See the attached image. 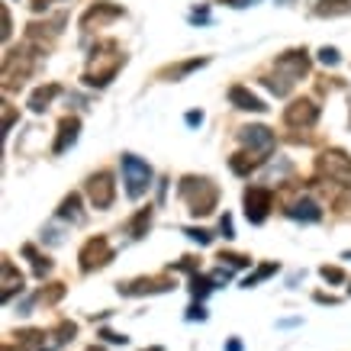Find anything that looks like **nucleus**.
Masks as SVG:
<instances>
[{
  "label": "nucleus",
  "instance_id": "nucleus-26",
  "mask_svg": "<svg viewBox=\"0 0 351 351\" xmlns=\"http://www.w3.org/2000/svg\"><path fill=\"white\" fill-rule=\"evenodd\" d=\"M219 261H229V267H248L252 265V258H245V255H235V252H223V255H219Z\"/></svg>",
  "mask_w": 351,
  "mask_h": 351
},
{
  "label": "nucleus",
  "instance_id": "nucleus-5",
  "mask_svg": "<svg viewBox=\"0 0 351 351\" xmlns=\"http://www.w3.org/2000/svg\"><path fill=\"white\" fill-rule=\"evenodd\" d=\"M77 261H81V271L104 267V265H110V261H113V248H110V242L104 239V235H97V239H90V242L81 248Z\"/></svg>",
  "mask_w": 351,
  "mask_h": 351
},
{
  "label": "nucleus",
  "instance_id": "nucleus-42",
  "mask_svg": "<svg viewBox=\"0 0 351 351\" xmlns=\"http://www.w3.org/2000/svg\"><path fill=\"white\" fill-rule=\"evenodd\" d=\"M226 351H242V341H239V339H232V341H229V345H226Z\"/></svg>",
  "mask_w": 351,
  "mask_h": 351
},
{
  "label": "nucleus",
  "instance_id": "nucleus-11",
  "mask_svg": "<svg viewBox=\"0 0 351 351\" xmlns=\"http://www.w3.org/2000/svg\"><path fill=\"white\" fill-rule=\"evenodd\" d=\"M277 71H287L290 81H297V77H303L309 71V55L303 52V49L280 55V58H277Z\"/></svg>",
  "mask_w": 351,
  "mask_h": 351
},
{
  "label": "nucleus",
  "instance_id": "nucleus-14",
  "mask_svg": "<svg viewBox=\"0 0 351 351\" xmlns=\"http://www.w3.org/2000/svg\"><path fill=\"white\" fill-rule=\"evenodd\" d=\"M58 219H64V223H75V226L84 223V210H81V193H68V197H64L62 206H58Z\"/></svg>",
  "mask_w": 351,
  "mask_h": 351
},
{
  "label": "nucleus",
  "instance_id": "nucleus-6",
  "mask_svg": "<svg viewBox=\"0 0 351 351\" xmlns=\"http://www.w3.org/2000/svg\"><path fill=\"white\" fill-rule=\"evenodd\" d=\"M316 119H319V107L313 100H293L284 110V123L290 129H309V126H316Z\"/></svg>",
  "mask_w": 351,
  "mask_h": 351
},
{
  "label": "nucleus",
  "instance_id": "nucleus-3",
  "mask_svg": "<svg viewBox=\"0 0 351 351\" xmlns=\"http://www.w3.org/2000/svg\"><path fill=\"white\" fill-rule=\"evenodd\" d=\"M87 197L94 203L97 210H110L113 206V197H117V184H113V174L110 171H97L87 178Z\"/></svg>",
  "mask_w": 351,
  "mask_h": 351
},
{
  "label": "nucleus",
  "instance_id": "nucleus-28",
  "mask_svg": "<svg viewBox=\"0 0 351 351\" xmlns=\"http://www.w3.org/2000/svg\"><path fill=\"white\" fill-rule=\"evenodd\" d=\"M39 297H43L45 303H58V300L64 297V284H52V287H49V290H43Z\"/></svg>",
  "mask_w": 351,
  "mask_h": 351
},
{
  "label": "nucleus",
  "instance_id": "nucleus-23",
  "mask_svg": "<svg viewBox=\"0 0 351 351\" xmlns=\"http://www.w3.org/2000/svg\"><path fill=\"white\" fill-rule=\"evenodd\" d=\"M351 10V0H319L316 3V16H341Z\"/></svg>",
  "mask_w": 351,
  "mask_h": 351
},
{
  "label": "nucleus",
  "instance_id": "nucleus-35",
  "mask_svg": "<svg viewBox=\"0 0 351 351\" xmlns=\"http://www.w3.org/2000/svg\"><path fill=\"white\" fill-rule=\"evenodd\" d=\"M191 23H210V10L200 7V10H191Z\"/></svg>",
  "mask_w": 351,
  "mask_h": 351
},
{
  "label": "nucleus",
  "instance_id": "nucleus-31",
  "mask_svg": "<svg viewBox=\"0 0 351 351\" xmlns=\"http://www.w3.org/2000/svg\"><path fill=\"white\" fill-rule=\"evenodd\" d=\"M210 277H213V280H216V287H219V284H226V280H232V267H216V271H213V274H210Z\"/></svg>",
  "mask_w": 351,
  "mask_h": 351
},
{
  "label": "nucleus",
  "instance_id": "nucleus-22",
  "mask_svg": "<svg viewBox=\"0 0 351 351\" xmlns=\"http://www.w3.org/2000/svg\"><path fill=\"white\" fill-rule=\"evenodd\" d=\"M216 290V280L213 277H203V274H191V293L193 300H206L210 293Z\"/></svg>",
  "mask_w": 351,
  "mask_h": 351
},
{
  "label": "nucleus",
  "instance_id": "nucleus-15",
  "mask_svg": "<svg viewBox=\"0 0 351 351\" xmlns=\"http://www.w3.org/2000/svg\"><path fill=\"white\" fill-rule=\"evenodd\" d=\"M117 16H123V10L119 7H110V3H97V7H90V10L81 16V29H90V23H104V20H117Z\"/></svg>",
  "mask_w": 351,
  "mask_h": 351
},
{
  "label": "nucleus",
  "instance_id": "nucleus-27",
  "mask_svg": "<svg viewBox=\"0 0 351 351\" xmlns=\"http://www.w3.org/2000/svg\"><path fill=\"white\" fill-rule=\"evenodd\" d=\"M319 274H322V280H329V284H345V271H341V267H329V265H326Z\"/></svg>",
  "mask_w": 351,
  "mask_h": 351
},
{
  "label": "nucleus",
  "instance_id": "nucleus-2",
  "mask_svg": "<svg viewBox=\"0 0 351 351\" xmlns=\"http://www.w3.org/2000/svg\"><path fill=\"white\" fill-rule=\"evenodd\" d=\"M119 168H123V181H126V193L129 200H138V197H145L152 187V165L149 161H142L138 155L126 152L123 158H119Z\"/></svg>",
  "mask_w": 351,
  "mask_h": 351
},
{
  "label": "nucleus",
  "instance_id": "nucleus-21",
  "mask_svg": "<svg viewBox=\"0 0 351 351\" xmlns=\"http://www.w3.org/2000/svg\"><path fill=\"white\" fill-rule=\"evenodd\" d=\"M152 226V206H145V210H138L132 219H129V226H126V232L132 235V239H142L145 235V229Z\"/></svg>",
  "mask_w": 351,
  "mask_h": 351
},
{
  "label": "nucleus",
  "instance_id": "nucleus-43",
  "mask_svg": "<svg viewBox=\"0 0 351 351\" xmlns=\"http://www.w3.org/2000/svg\"><path fill=\"white\" fill-rule=\"evenodd\" d=\"M341 258H345V261H351V252H345V255H341Z\"/></svg>",
  "mask_w": 351,
  "mask_h": 351
},
{
  "label": "nucleus",
  "instance_id": "nucleus-9",
  "mask_svg": "<svg viewBox=\"0 0 351 351\" xmlns=\"http://www.w3.org/2000/svg\"><path fill=\"white\" fill-rule=\"evenodd\" d=\"M322 171L329 174V181H335V184H341V187H348L351 191V158L348 155L329 152V155L322 158Z\"/></svg>",
  "mask_w": 351,
  "mask_h": 351
},
{
  "label": "nucleus",
  "instance_id": "nucleus-16",
  "mask_svg": "<svg viewBox=\"0 0 351 351\" xmlns=\"http://www.w3.org/2000/svg\"><path fill=\"white\" fill-rule=\"evenodd\" d=\"M58 94H62V87H58V84L36 87V90H32V97H29V110H32V113H43V110L49 107V104H52Z\"/></svg>",
  "mask_w": 351,
  "mask_h": 351
},
{
  "label": "nucleus",
  "instance_id": "nucleus-1",
  "mask_svg": "<svg viewBox=\"0 0 351 351\" xmlns=\"http://www.w3.org/2000/svg\"><path fill=\"white\" fill-rule=\"evenodd\" d=\"M178 193H181V200L187 203V210L193 216H210L216 210V203H219V191H216V184L210 178H181L178 184Z\"/></svg>",
  "mask_w": 351,
  "mask_h": 351
},
{
  "label": "nucleus",
  "instance_id": "nucleus-8",
  "mask_svg": "<svg viewBox=\"0 0 351 351\" xmlns=\"http://www.w3.org/2000/svg\"><path fill=\"white\" fill-rule=\"evenodd\" d=\"M239 138H242L245 149L255 152V155H267V152L274 149V132L267 126H245L239 132Z\"/></svg>",
  "mask_w": 351,
  "mask_h": 351
},
{
  "label": "nucleus",
  "instance_id": "nucleus-38",
  "mask_svg": "<svg viewBox=\"0 0 351 351\" xmlns=\"http://www.w3.org/2000/svg\"><path fill=\"white\" fill-rule=\"evenodd\" d=\"M223 3H229V7H235V10H242V7H252L255 0H223Z\"/></svg>",
  "mask_w": 351,
  "mask_h": 351
},
{
  "label": "nucleus",
  "instance_id": "nucleus-17",
  "mask_svg": "<svg viewBox=\"0 0 351 351\" xmlns=\"http://www.w3.org/2000/svg\"><path fill=\"white\" fill-rule=\"evenodd\" d=\"M258 165H261V158H255V152H239V155L229 158V168H232V174H239V178L252 174Z\"/></svg>",
  "mask_w": 351,
  "mask_h": 351
},
{
  "label": "nucleus",
  "instance_id": "nucleus-37",
  "mask_svg": "<svg viewBox=\"0 0 351 351\" xmlns=\"http://www.w3.org/2000/svg\"><path fill=\"white\" fill-rule=\"evenodd\" d=\"M52 3H55V0H32V10H36V13H43V10H49Z\"/></svg>",
  "mask_w": 351,
  "mask_h": 351
},
{
  "label": "nucleus",
  "instance_id": "nucleus-41",
  "mask_svg": "<svg viewBox=\"0 0 351 351\" xmlns=\"http://www.w3.org/2000/svg\"><path fill=\"white\" fill-rule=\"evenodd\" d=\"M316 303H329V306H335L339 300H335V297H326V293H316Z\"/></svg>",
  "mask_w": 351,
  "mask_h": 351
},
{
  "label": "nucleus",
  "instance_id": "nucleus-29",
  "mask_svg": "<svg viewBox=\"0 0 351 351\" xmlns=\"http://www.w3.org/2000/svg\"><path fill=\"white\" fill-rule=\"evenodd\" d=\"M184 235H187V239H193V242H200V245L213 242V232H206V229H184Z\"/></svg>",
  "mask_w": 351,
  "mask_h": 351
},
{
  "label": "nucleus",
  "instance_id": "nucleus-47",
  "mask_svg": "<svg viewBox=\"0 0 351 351\" xmlns=\"http://www.w3.org/2000/svg\"><path fill=\"white\" fill-rule=\"evenodd\" d=\"M348 293H351V287H348Z\"/></svg>",
  "mask_w": 351,
  "mask_h": 351
},
{
  "label": "nucleus",
  "instance_id": "nucleus-45",
  "mask_svg": "<svg viewBox=\"0 0 351 351\" xmlns=\"http://www.w3.org/2000/svg\"><path fill=\"white\" fill-rule=\"evenodd\" d=\"M87 351H104V348H97V345H94V348H87Z\"/></svg>",
  "mask_w": 351,
  "mask_h": 351
},
{
  "label": "nucleus",
  "instance_id": "nucleus-13",
  "mask_svg": "<svg viewBox=\"0 0 351 351\" xmlns=\"http://www.w3.org/2000/svg\"><path fill=\"white\" fill-rule=\"evenodd\" d=\"M287 216H290V219H300V223H319V219H322V206L316 200L303 197V200L290 203V206H287Z\"/></svg>",
  "mask_w": 351,
  "mask_h": 351
},
{
  "label": "nucleus",
  "instance_id": "nucleus-20",
  "mask_svg": "<svg viewBox=\"0 0 351 351\" xmlns=\"http://www.w3.org/2000/svg\"><path fill=\"white\" fill-rule=\"evenodd\" d=\"M206 62H210V58H191V62H184V64H171V68H165V71H161V77H174V81H181V77H187L191 71L203 68Z\"/></svg>",
  "mask_w": 351,
  "mask_h": 351
},
{
  "label": "nucleus",
  "instance_id": "nucleus-34",
  "mask_svg": "<svg viewBox=\"0 0 351 351\" xmlns=\"http://www.w3.org/2000/svg\"><path fill=\"white\" fill-rule=\"evenodd\" d=\"M219 232H223L226 239H235V229H232V219H229V216H223V219H219Z\"/></svg>",
  "mask_w": 351,
  "mask_h": 351
},
{
  "label": "nucleus",
  "instance_id": "nucleus-12",
  "mask_svg": "<svg viewBox=\"0 0 351 351\" xmlns=\"http://www.w3.org/2000/svg\"><path fill=\"white\" fill-rule=\"evenodd\" d=\"M77 136H81V119H77V117H64L62 126H58V138H55L52 152H55V155H64V152L77 142Z\"/></svg>",
  "mask_w": 351,
  "mask_h": 351
},
{
  "label": "nucleus",
  "instance_id": "nucleus-24",
  "mask_svg": "<svg viewBox=\"0 0 351 351\" xmlns=\"http://www.w3.org/2000/svg\"><path fill=\"white\" fill-rule=\"evenodd\" d=\"M271 274H277V261H267V265H261V267H258L255 274H248V277H245V284H242V287H245V290L258 287V284H261V280H267V277H271Z\"/></svg>",
  "mask_w": 351,
  "mask_h": 351
},
{
  "label": "nucleus",
  "instance_id": "nucleus-19",
  "mask_svg": "<svg viewBox=\"0 0 351 351\" xmlns=\"http://www.w3.org/2000/svg\"><path fill=\"white\" fill-rule=\"evenodd\" d=\"M23 255L32 261V271H36V277H45L49 271H52V258H49V255H39V252H36V245H23Z\"/></svg>",
  "mask_w": 351,
  "mask_h": 351
},
{
  "label": "nucleus",
  "instance_id": "nucleus-36",
  "mask_svg": "<svg viewBox=\"0 0 351 351\" xmlns=\"http://www.w3.org/2000/svg\"><path fill=\"white\" fill-rule=\"evenodd\" d=\"M203 123V113L200 110H191V113H187V126H200Z\"/></svg>",
  "mask_w": 351,
  "mask_h": 351
},
{
  "label": "nucleus",
  "instance_id": "nucleus-25",
  "mask_svg": "<svg viewBox=\"0 0 351 351\" xmlns=\"http://www.w3.org/2000/svg\"><path fill=\"white\" fill-rule=\"evenodd\" d=\"M261 84L271 90V94H277V97H287L290 94V87H293V81L290 77H261Z\"/></svg>",
  "mask_w": 351,
  "mask_h": 351
},
{
  "label": "nucleus",
  "instance_id": "nucleus-18",
  "mask_svg": "<svg viewBox=\"0 0 351 351\" xmlns=\"http://www.w3.org/2000/svg\"><path fill=\"white\" fill-rule=\"evenodd\" d=\"M16 290H23V274L13 267V261H3V303H7Z\"/></svg>",
  "mask_w": 351,
  "mask_h": 351
},
{
  "label": "nucleus",
  "instance_id": "nucleus-40",
  "mask_svg": "<svg viewBox=\"0 0 351 351\" xmlns=\"http://www.w3.org/2000/svg\"><path fill=\"white\" fill-rule=\"evenodd\" d=\"M43 235H49V242H52V245H58V242H62V232H58V229H45Z\"/></svg>",
  "mask_w": 351,
  "mask_h": 351
},
{
  "label": "nucleus",
  "instance_id": "nucleus-33",
  "mask_svg": "<svg viewBox=\"0 0 351 351\" xmlns=\"http://www.w3.org/2000/svg\"><path fill=\"white\" fill-rule=\"evenodd\" d=\"M100 339H107V341H113V345H126V335H117V332H110V329H104L100 332Z\"/></svg>",
  "mask_w": 351,
  "mask_h": 351
},
{
  "label": "nucleus",
  "instance_id": "nucleus-44",
  "mask_svg": "<svg viewBox=\"0 0 351 351\" xmlns=\"http://www.w3.org/2000/svg\"><path fill=\"white\" fill-rule=\"evenodd\" d=\"M3 351H13V345H3Z\"/></svg>",
  "mask_w": 351,
  "mask_h": 351
},
{
  "label": "nucleus",
  "instance_id": "nucleus-10",
  "mask_svg": "<svg viewBox=\"0 0 351 351\" xmlns=\"http://www.w3.org/2000/svg\"><path fill=\"white\" fill-rule=\"evenodd\" d=\"M229 100H232L235 110H245V113H267L265 100H261V97H255L248 87H242V84L229 87Z\"/></svg>",
  "mask_w": 351,
  "mask_h": 351
},
{
  "label": "nucleus",
  "instance_id": "nucleus-46",
  "mask_svg": "<svg viewBox=\"0 0 351 351\" xmlns=\"http://www.w3.org/2000/svg\"><path fill=\"white\" fill-rule=\"evenodd\" d=\"M145 351H165V348H145Z\"/></svg>",
  "mask_w": 351,
  "mask_h": 351
},
{
  "label": "nucleus",
  "instance_id": "nucleus-39",
  "mask_svg": "<svg viewBox=\"0 0 351 351\" xmlns=\"http://www.w3.org/2000/svg\"><path fill=\"white\" fill-rule=\"evenodd\" d=\"M3 39H10V10L3 7Z\"/></svg>",
  "mask_w": 351,
  "mask_h": 351
},
{
  "label": "nucleus",
  "instance_id": "nucleus-32",
  "mask_svg": "<svg viewBox=\"0 0 351 351\" xmlns=\"http://www.w3.org/2000/svg\"><path fill=\"white\" fill-rule=\"evenodd\" d=\"M187 319H191V322H197V319H206V309H203V303H193V306L191 309H187Z\"/></svg>",
  "mask_w": 351,
  "mask_h": 351
},
{
  "label": "nucleus",
  "instance_id": "nucleus-7",
  "mask_svg": "<svg viewBox=\"0 0 351 351\" xmlns=\"http://www.w3.org/2000/svg\"><path fill=\"white\" fill-rule=\"evenodd\" d=\"M174 287L171 277H138V280H126L119 284V293L123 297H145V293H165V290Z\"/></svg>",
  "mask_w": 351,
  "mask_h": 351
},
{
  "label": "nucleus",
  "instance_id": "nucleus-30",
  "mask_svg": "<svg viewBox=\"0 0 351 351\" xmlns=\"http://www.w3.org/2000/svg\"><path fill=\"white\" fill-rule=\"evenodd\" d=\"M319 62L329 64V68H335V64L341 62V58H339V49H329V45H326V49H319Z\"/></svg>",
  "mask_w": 351,
  "mask_h": 351
},
{
  "label": "nucleus",
  "instance_id": "nucleus-4",
  "mask_svg": "<svg viewBox=\"0 0 351 351\" xmlns=\"http://www.w3.org/2000/svg\"><path fill=\"white\" fill-rule=\"evenodd\" d=\"M271 203H274V197H271L267 187H248L245 191V216H248V223L255 226L265 223L267 213H271Z\"/></svg>",
  "mask_w": 351,
  "mask_h": 351
}]
</instances>
